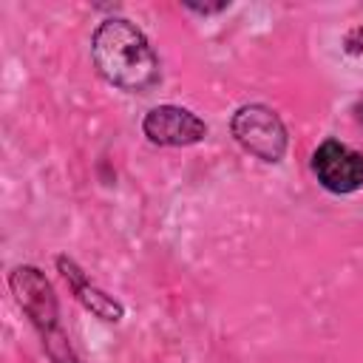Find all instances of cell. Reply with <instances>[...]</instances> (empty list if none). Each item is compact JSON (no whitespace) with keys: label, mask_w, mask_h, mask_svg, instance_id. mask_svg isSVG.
Instances as JSON below:
<instances>
[{"label":"cell","mask_w":363,"mask_h":363,"mask_svg":"<svg viewBox=\"0 0 363 363\" xmlns=\"http://www.w3.org/2000/svg\"><path fill=\"white\" fill-rule=\"evenodd\" d=\"M91 57L96 71L116 88L147 94L159 85L162 68L147 37L125 17H108L91 37Z\"/></svg>","instance_id":"cell-1"},{"label":"cell","mask_w":363,"mask_h":363,"mask_svg":"<svg viewBox=\"0 0 363 363\" xmlns=\"http://www.w3.org/2000/svg\"><path fill=\"white\" fill-rule=\"evenodd\" d=\"M9 289L17 301V306L28 315L34 329L43 337V349L51 357V363H79L68 335L60 326V306L51 281L31 264L14 267L9 272Z\"/></svg>","instance_id":"cell-2"},{"label":"cell","mask_w":363,"mask_h":363,"mask_svg":"<svg viewBox=\"0 0 363 363\" xmlns=\"http://www.w3.org/2000/svg\"><path fill=\"white\" fill-rule=\"evenodd\" d=\"M230 130L247 153H252L255 159L269 162V164L281 162L286 153V145H289L281 116L272 108L258 105V102L241 105L230 119Z\"/></svg>","instance_id":"cell-3"},{"label":"cell","mask_w":363,"mask_h":363,"mask_svg":"<svg viewBox=\"0 0 363 363\" xmlns=\"http://www.w3.org/2000/svg\"><path fill=\"white\" fill-rule=\"evenodd\" d=\"M312 173L329 193H354L363 187V153L337 139H326L312 153Z\"/></svg>","instance_id":"cell-4"},{"label":"cell","mask_w":363,"mask_h":363,"mask_svg":"<svg viewBox=\"0 0 363 363\" xmlns=\"http://www.w3.org/2000/svg\"><path fill=\"white\" fill-rule=\"evenodd\" d=\"M142 133L153 145L184 147V145L201 142L207 136V125L190 108H182V105H156V108H150L145 113Z\"/></svg>","instance_id":"cell-5"},{"label":"cell","mask_w":363,"mask_h":363,"mask_svg":"<svg viewBox=\"0 0 363 363\" xmlns=\"http://www.w3.org/2000/svg\"><path fill=\"white\" fill-rule=\"evenodd\" d=\"M57 269H60L62 278L68 281L74 298H77L91 315H96V318H102V320H108V323H119V320H122L125 306H122L113 295H108V292H102L99 286H94L74 258L60 255V258H57Z\"/></svg>","instance_id":"cell-6"},{"label":"cell","mask_w":363,"mask_h":363,"mask_svg":"<svg viewBox=\"0 0 363 363\" xmlns=\"http://www.w3.org/2000/svg\"><path fill=\"white\" fill-rule=\"evenodd\" d=\"M184 9H190V11H196V14H218V11H224V9H230V3H216V6H201V3H184Z\"/></svg>","instance_id":"cell-7"},{"label":"cell","mask_w":363,"mask_h":363,"mask_svg":"<svg viewBox=\"0 0 363 363\" xmlns=\"http://www.w3.org/2000/svg\"><path fill=\"white\" fill-rule=\"evenodd\" d=\"M354 119H357V122L363 125V96H360V99L354 102Z\"/></svg>","instance_id":"cell-8"}]
</instances>
